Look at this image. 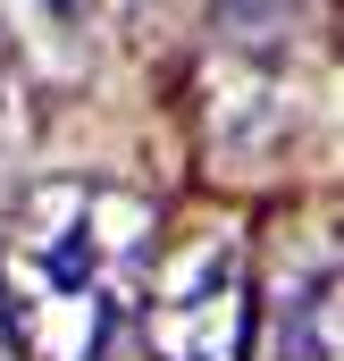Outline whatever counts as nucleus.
I'll list each match as a JSON object with an SVG mask.
<instances>
[{
  "instance_id": "nucleus-1",
  "label": "nucleus",
  "mask_w": 344,
  "mask_h": 361,
  "mask_svg": "<svg viewBox=\"0 0 344 361\" xmlns=\"http://www.w3.org/2000/svg\"><path fill=\"white\" fill-rule=\"evenodd\" d=\"M160 252L152 202L118 185H42L0 244V319L34 361H101Z\"/></svg>"
},
{
  "instance_id": "nucleus-2",
  "label": "nucleus",
  "mask_w": 344,
  "mask_h": 361,
  "mask_svg": "<svg viewBox=\"0 0 344 361\" xmlns=\"http://www.w3.org/2000/svg\"><path fill=\"white\" fill-rule=\"evenodd\" d=\"M252 336H260V302L227 244H202L160 277L152 361H252Z\"/></svg>"
},
{
  "instance_id": "nucleus-3",
  "label": "nucleus",
  "mask_w": 344,
  "mask_h": 361,
  "mask_svg": "<svg viewBox=\"0 0 344 361\" xmlns=\"http://www.w3.org/2000/svg\"><path fill=\"white\" fill-rule=\"evenodd\" d=\"M210 143H219V160H235V169H252V160H277L294 135H302V101L285 76H269L260 59H235L227 76H210Z\"/></svg>"
},
{
  "instance_id": "nucleus-4",
  "label": "nucleus",
  "mask_w": 344,
  "mask_h": 361,
  "mask_svg": "<svg viewBox=\"0 0 344 361\" xmlns=\"http://www.w3.org/2000/svg\"><path fill=\"white\" fill-rule=\"evenodd\" d=\"M277 361H344V328H336V277L319 269L311 294L285 302L277 319Z\"/></svg>"
},
{
  "instance_id": "nucleus-5",
  "label": "nucleus",
  "mask_w": 344,
  "mask_h": 361,
  "mask_svg": "<svg viewBox=\"0 0 344 361\" xmlns=\"http://www.w3.org/2000/svg\"><path fill=\"white\" fill-rule=\"evenodd\" d=\"M210 8H219L235 34H252V42H260V34H277V25H285L302 0H210Z\"/></svg>"
},
{
  "instance_id": "nucleus-6",
  "label": "nucleus",
  "mask_w": 344,
  "mask_h": 361,
  "mask_svg": "<svg viewBox=\"0 0 344 361\" xmlns=\"http://www.w3.org/2000/svg\"><path fill=\"white\" fill-rule=\"evenodd\" d=\"M51 17H118V8H135V0H42Z\"/></svg>"
},
{
  "instance_id": "nucleus-7",
  "label": "nucleus",
  "mask_w": 344,
  "mask_h": 361,
  "mask_svg": "<svg viewBox=\"0 0 344 361\" xmlns=\"http://www.w3.org/2000/svg\"><path fill=\"white\" fill-rule=\"evenodd\" d=\"M8 118H17V101H8V76H0V143H8Z\"/></svg>"
},
{
  "instance_id": "nucleus-8",
  "label": "nucleus",
  "mask_w": 344,
  "mask_h": 361,
  "mask_svg": "<svg viewBox=\"0 0 344 361\" xmlns=\"http://www.w3.org/2000/svg\"><path fill=\"white\" fill-rule=\"evenodd\" d=\"M0 361H8V319H0Z\"/></svg>"
}]
</instances>
